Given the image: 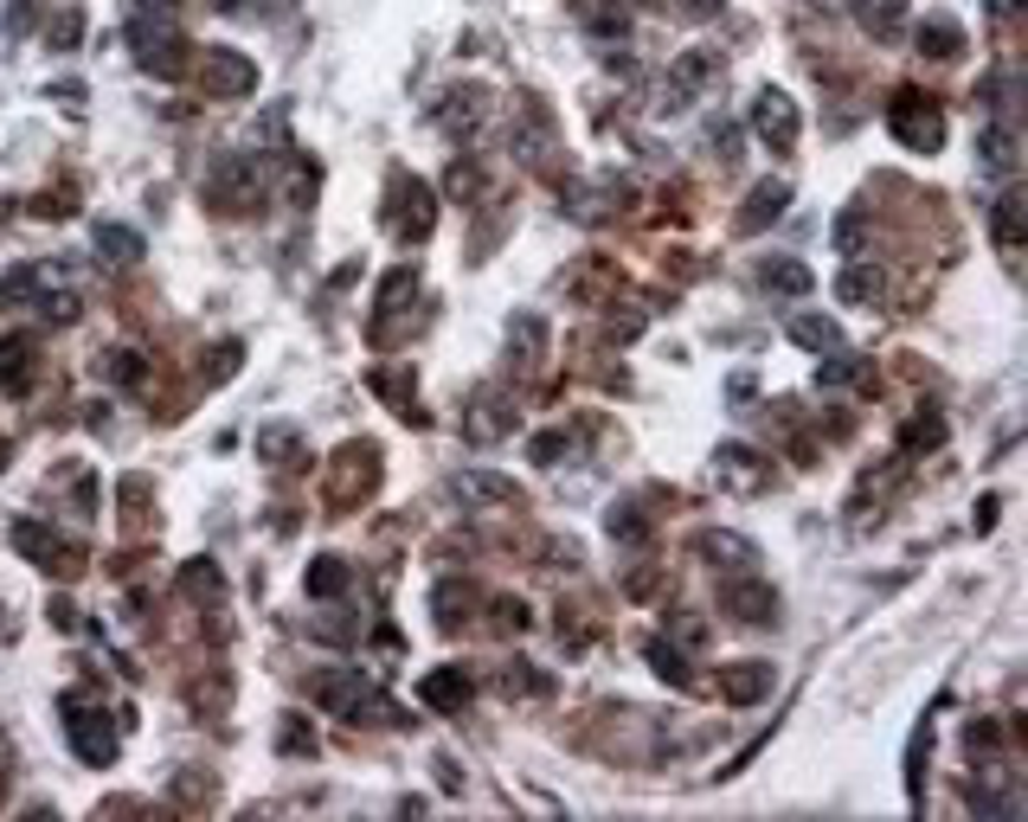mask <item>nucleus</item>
Wrapping results in <instances>:
<instances>
[{
    "mask_svg": "<svg viewBox=\"0 0 1028 822\" xmlns=\"http://www.w3.org/2000/svg\"><path fill=\"white\" fill-rule=\"evenodd\" d=\"M688 7H694V13H714V7H720V0H688Z\"/></svg>",
    "mask_w": 1028,
    "mask_h": 822,
    "instance_id": "c03bdc74",
    "label": "nucleus"
},
{
    "mask_svg": "<svg viewBox=\"0 0 1028 822\" xmlns=\"http://www.w3.org/2000/svg\"><path fill=\"white\" fill-rule=\"evenodd\" d=\"M720 611L740 616V623H771V616H778V591H771L758 572H727V585H720Z\"/></svg>",
    "mask_w": 1028,
    "mask_h": 822,
    "instance_id": "39448f33",
    "label": "nucleus"
},
{
    "mask_svg": "<svg viewBox=\"0 0 1028 822\" xmlns=\"http://www.w3.org/2000/svg\"><path fill=\"white\" fill-rule=\"evenodd\" d=\"M302 585H309V598H342V591H347V565H342V559H315Z\"/></svg>",
    "mask_w": 1028,
    "mask_h": 822,
    "instance_id": "cd10ccee",
    "label": "nucleus"
},
{
    "mask_svg": "<svg viewBox=\"0 0 1028 822\" xmlns=\"http://www.w3.org/2000/svg\"><path fill=\"white\" fill-rule=\"evenodd\" d=\"M181 591H187L194 605H219L225 578H219V565H212V559H187V572H181Z\"/></svg>",
    "mask_w": 1028,
    "mask_h": 822,
    "instance_id": "393cba45",
    "label": "nucleus"
},
{
    "mask_svg": "<svg viewBox=\"0 0 1028 822\" xmlns=\"http://www.w3.org/2000/svg\"><path fill=\"white\" fill-rule=\"evenodd\" d=\"M77 33H84V13H77V7H65V13L46 26V39H52L59 52H71V46H77Z\"/></svg>",
    "mask_w": 1028,
    "mask_h": 822,
    "instance_id": "72a5a7b5",
    "label": "nucleus"
},
{
    "mask_svg": "<svg viewBox=\"0 0 1028 822\" xmlns=\"http://www.w3.org/2000/svg\"><path fill=\"white\" fill-rule=\"evenodd\" d=\"M855 379H868V360H862V353H842V347H835V360L817 366V386H855Z\"/></svg>",
    "mask_w": 1028,
    "mask_h": 822,
    "instance_id": "bb28decb",
    "label": "nucleus"
},
{
    "mask_svg": "<svg viewBox=\"0 0 1028 822\" xmlns=\"http://www.w3.org/2000/svg\"><path fill=\"white\" fill-rule=\"evenodd\" d=\"M919 52H932V59H958L964 52L958 20H926V26H919Z\"/></svg>",
    "mask_w": 1028,
    "mask_h": 822,
    "instance_id": "a878e982",
    "label": "nucleus"
},
{
    "mask_svg": "<svg viewBox=\"0 0 1028 822\" xmlns=\"http://www.w3.org/2000/svg\"><path fill=\"white\" fill-rule=\"evenodd\" d=\"M694 552H701L707 565H720V572H758V547L746 534H727V527H707V534L694 540Z\"/></svg>",
    "mask_w": 1028,
    "mask_h": 822,
    "instance_id": "1a4fd4ad",
    "label": "nucleus"
},
{
    "mask_svg": "<svg viewBox=\"0 0 1028 822\" xmlns=\"http://www.w3.org/2000/svg\"><path fill=\"white\" fill-rule=\"evenodd\" d=\"M258 457L289 463V457H296V431H289V424H264V431H258Z\"/></svg>",
    "mask_w": 1028,
    "mask_h": 822,
    "instance_id": "7c9ffc66",
    "label": "nucleus"
},
{
    "mask_svg": "<svg viewBox=\"0 0 1028 822\" xmlns=\"http://www.w3.org/2000/svg\"><path fill=\"white\" fill-rule=\"evenodd\" d=\"M200 84H206V97H251L258 90V65L245 52H232V46H206Z\"/></svg>",
    "mask_w": 1028,
    "mask_h": 822,
    "instance_id": "7ed1b4c3",
    "label": "nucleus"
},
{
    "mask_svg": "<svg viewBox=\"0 0 1028 822\" xmlns=\"http://www.w3.org/2000/svg\"><path fill=\"white\" fill-rule=\"evenodd\" d=\"M559 450H566V437H559V431H547V437H534V444H528V457H534V463H553Z\"/></svg>",
    "mask_w": 1028,
    "mask_h": 822,
    "instance_id": "58836bf2",
    "label": "nucleus"
},
{
    "mask_svg": "<svg viewBox=\"0 0 1028 822\" xmlns=\"http://www.w3.org/2000/svg\"><path fill=\"white\" fill-rule=\"evenodd\" d=\"M977 161H983L990 174H1016V129H1010V123H990V129L977 136Z\"/></svg>",
    "mask_w": 1028,
    "mask_h": 822,
    "instance_id": "f3484780",
    "label": "nucleus"
},
{
    "mask_svg": "<svg viewBox=\"0 0 1028 822\" xmlns=\"http://www.w3.org/2000/svg\"><path fill=\"white\" fill-rule=\"evenodd\" d=\"M835 296H842L849 309H868V302H881V271H875V264H849V271L835 276Z\"/></svg>",
    "mask_w": 1028,
    "mask_h": 822,
    "instance_id": "aec40b11",
    "label": "nucleus"
},
{
    "mask_svg": "<svg viewBox=\"0 0 1028 822\" xmlns=\"http://www.w3.org/2000/svg\"><path fill=\"white\" fill-rule=\"evenodd\" d=\"M611 534H617V540H643L649 527L636 521V508H611Z\"/></svg>",
    "mask_w": 1028,
    "mask_h": 822,
    "instance_id": "e433bc0d",
    "label": "nucleus"
},
{
    "mask_svg": "<svg viewBox=\"0 0 1028 822\" xmlns=\"http://www.w3.org/2000/svg\"><path fill=\"white\" fill-rule=\"evenodd\" d=\"M470 694H476V682H470L463 669H431V675L418 682V700H424V707H437V713H463V707H470Z\"/></svg>",
    "mask_w": 1028,
    "mask_h": 822,
    "instance_id": "9b49d317",
    "label": "nucleus"
},
{
    "mask_svg": "<svg viewBox=\"0 0 1028 822\" xmlns=\"http://www.w3.org/2000/svg\"><path fill=\"white\" fill-rule=\"evenodd\" d=\"M714 463H720V476L733 482V488H758V482H765V470H758L765 457H758V450H746V444H727Z\"/></svg>",
    "mask_w": 1028,
    "mask_h": 822,
    "instance_id": "412c9836",
    "label": "nucleus"
},
{
    "mask_svg": "<svg viewBox=\"0 0 1028 822\" xmlns=\"http://www.w3.org/2000/svg\"><path fill=\"white\" fill-rule=\"evenodd\" d=\"M996 508H1003L996 495H983V501H977V534H990V527H996Z\"/></svg>",
    "mask_w": 1028,
    "mask_h": 822,
    "instance_id": "a19ab883",
    "label": "nucleus"
},
{
    "mask_svg": "<svg viewBox=\"0 0 1028 822\" xmlns=\"http://www.w3.org/2000/svg\"><path fill=\"white\" fill-rule=\"evenodd\" d=\"M649 669H656V675H662V682H676V687H688V662H682V649H676V643H662V636H656V643H649Z\"/></svg>",
    "mask_w": 1028,
    "mask_h": 822,
    "instance_id": "c756f323",
    "label": "nucleus"
},
{
    "mask_svg": "<svg viewBox=\"0 0 1028 822\" xmlns=\"http://www.w3.org/2000/svg\"><path fill=\"white\" fill-rule=\"evenodd\" d=\"M97 373H103V379H116V386H141V353H129V347H110V353L97 360Z\"/></svg>",
    "mask_w": 1028,
    "mask_h": 822,
    "instance_id": "c85d7f7f",
    "label": "nucleus"
},
{
    "mask_svg": "<svg viewBox=\"0 0 1028 822\" xmlns=\"http://www.w3.org/2000/svg\"><path fill=\"white\" fill-rule=\"evenodd\" d=\"M315 707H329V713H342V720H360V713H386V700L373 694V687L360 682V675H322L315 682Z\"/></svg>",
    "mask_w": 1028,
    "mask_h": 822,
    "instance_id": "423d86ee",
    "label": "nucleus"
},
{
    "mask_svg": "<svg viewBox=\"0 0 1028 822\" xmlns=\"http://www.w3.org/2000/svg\"><path fill=\"white\" fill-rule=\"evenodd\" d=\"M791 341L810 347V353H835V347H842V328H835L829 315H797V322H791Z\"/></svg>",
    "mask_w": 1028,
    "mask_h": 822,
    "instance_id": "b1692460",
    "label": "nucleus"
},
{
    "mask_svg": "<svg viewBox=\"0 0 1028 822\" xmlns=\"http://www.w3.org/2000/svg\"><path fill=\"white\" fill-rule=\"evenodd\" d=\"M13 547L26 552V559H39L46 572H52V559H59V572H77V552H71L52 527H39V521H20V527H13Z\"/></svg>",
    "mask_w": 1028,
    "mask_h": 822,
    "instance_id": "f8f14e48",
    "label": "nucleus"
},
{
    "mask_svg": "<svg viewBox=\"0 0 1028 822\" xmlns=\"http://www.w3.org/2000/svg\"><path fill=\"white\" fill-rule=\"evenodd\" d=\"M758 283L771 289V296H810V264H797V258H771L765 271H758Z\"/></svg>",
    "mask_w": 1028,
    "mask_h": 822,
    "instance_id": "a211bd4d",
    "label": "nucleus"
},
{
    "mask_svg": "<svg viewBox=\"0 0 1028 822\" xmlns=\"http://www.w3.org/2000/svg\"><path fill=\"white\" fill-rule=\"evenodd\" d=\"M181 0H141V13H174Z\"/></svg>",
    "mask_w": 1028,
    "mask_h": 822,
    "instance_id": "79ce46f5",
    "label": "nucleus"
},
{
    "mask_svg": "<svg viewBox=\"0 0 1028 822\" xmlns=\"http://www.w3.org/2000/svg\"><path fill=\"white\" fill-rule=\"evenodd\" d=\"M771 682H778L771 662H733V669H720V700L727 707H758L771 694Z\"/></svg>",
    "mask_w": 1028,
    "mask_h": 822,
    "instance_id": "9d476101",
    "label": "nucleus"
},
{
    "mask_svg": "<svg viewBox=\"0 0 1028 822\" xmlns=\"http://www.w3.org/2000/svg\"><path fill=\"white\" fill-rule=\"evenodd\" d=\"M251 187H258V161H225V167L212 174V200H225L232 212L251 200Z\"/></svg>",
    "mask_w": 1028,
    "mask_h": 822,
    "instance_id": "dca6fc26",
    "label": "nucleus"
},
{
    "mask_svg": "<svg viewBox=\"0 0 1028 822\" xmlns=\"http://www.w3.org/2000/svg\"><path fill=\"white\" fill-rule=\"evenodd\" d=\"M276 746H283V752H289V758H302V752H315V733H302V720L289 713V726L276 733Z\"/></svg>",
    "mask_w": 1028,
    "mask_h": 822,
    "instance_id": "f704fd0d",
    "label": "nucleus"
},
{
    "mask_svg": "<svg viewBox=\"0 0 1028 822\" xmlns=\"http://www.w3.org/2000/svg\"><path fill=\"white\" fill-rule=\"evenodd\" d=\"M862 232H868V219H862V212H842V219H835V245H842V251H855V245H862Z\"/></svg>",
    "mask_w": 1028,
    "mask_h": 822,
    "instance_id": "c9c22d12",
    "label": "nucleus"
},
{
    "mask_svg": "<svg viewBox=\"0 0 1028 822\" xmlns=\"http://www.w3.org/2000/svg\"><path fill=\"white\" fill-rule=\"evenodd\" d=\"M855 20H862L875 39H893V33L906 26V7H900V0H855Z\"/></svg>",
    "mask_w": 1028,
    "mask_h": 822,
    "instance_id": "5701e85b",
    "label": "nucleus"
},
{
    "mask_svg": "<svg viewBox=\"0 0 1028 822\" xmlns=\"http://www.w3.org/2000/svg\"><path fill=\"white\" fill-rule=\"evenodd\" d=\"M39 315H52V322H77V296H39Z\"/></svg>",
    "mask_w": 1028,
    "mask_h": 822,
    "instance_id": "4c0bfd02",
    "label": "nucleus"
},
{
    "mask_svg": "<svg viewBox=\"0 0 1028 822\" xmlns=\"http://www.w3.org/2000/svg\"><path fill=\"white\" fill-rule=\"evenodd\" d=\"M450 495H457L463 508H515V501H521V488L508 476H495V470H457V476H450Z\"/></svg>",
    "mask_w": 1028,
    "mask_h": 822,
    "instance_id": "0eeeda50",
    "label": "nucleus"
},
{
    "mask_svg": "<svg viewBox=\"0 0 1028 822\" xmlns=\"http://www.w3.org/2000/svg\"><path fill=\"white\" fill-rule=\"evenodd\" d=\"M393 200H399L393 232H399V238H431V225H437V212H431V205H437V194H431L424 180H399V187H393Z\"/></svg>",
    "mask_w": 1028,
    "mask_h": 822,
    "instance_id": "6e6552de",
    "label": "nucleus"
},
{
    "mask_svg": "<svg viewBox=\"0 0 1028 822\" xmlns=\"http://www.w3.org/2000/svg\"><path fill=\"white\" fill-rule=\"evenodd\" d=\"M141 232L136 225H97V258H110V264H141Z\"/></svg>",
    "mask_w": 1028,
    "mask_h": 822,
    "instance_id": "6ab92c4d",
    "label": "nucleus"
},
{
    "mask_svg": "<svg viewBox=\"0 0 1028 822\" xmlns=\"http://www.w3.org/2000/svg\"><path fill=\"white\" fill-rule=\"evenodd\" d=\"M59 707H65V713H71V720H65V733H71V752L84 758V764H97V771H103V764L116 758V733L103 726V713H84V694H65Z\"/></svg>",
    "mask_w": 1028,
    "mask_h": 822,
    "instance_id": "f03ea898",
    "label": "nucleus"
},
{
    "mask_svg": "<svg viewBox=\"0 0 1028 822\" xmlns=\"http://www.w3.org/2000/svg\"><path fill=\"white\" fill-rule=\"evenodd\" d=\"M1023 212H1028L1023 194H1003V200H996V251H1003V258L1023 251Z\"/></svg>",
    "mask_w": 1028,
    "mask_h": 822,
    "instance_id": "4be33fe9",
    "label": "nucleus"
},
{
    "mask_svg": "<svg viewBox=\"0 0 1028 822\" xmlns=\"http://www.w3.org/2000/svg\"><path fill=\"white\" fill-rule=\"evenodd\" d=\"M501 694H547V675H534V662H508L501 669Z\"/></svg>",
    "mask_w": 1028,
    "mask_h": 822,
    "instance_id": "2f4dec72",
    "label": "nucleus"
},
{
    "mask_svg": "<svg viewBox=\"0 0 1028 822\" xmlns=\"http://www.w3.org/2000/svg\"><path fill=\"white\" fill-rule=\"evenodd\" d=\"M136 46H141V71H154V77H181L187 71V46L174 39V33H136Z\"/></svg>",
    "mask_w": 1028,
    "mask_h": 822,
    "instance_id": "4468645a",
    "label": "nucleus"
},
{
    "mask_svg": "<svg viewBox=\"0 0 1028 822\" xmlns=\"http://www.w3.org/2000/svg\"><path fill=\"white\" fill-rule=\"evenodd\" d=\"M753 136L771 148V154H791L797 148V103L784 90H758L753 97Z\"/></svg>",
    "mask_w": 1028,
    "mask_h": 822,
    "instance_id": "20e7f679",
    "label": "nucleus"
},
{
    "mask_svg": "<svg viewBox=\"0 0 1028 822\" xmlns=\"http://www.w3.org/2000/svg\"><path fill=\"white\" fill-rule=\"evenodd\" d=\"M1016 7H1023V0H990V13H1016Z\"/></svg>",
    "mask_w": 1028,
    "mask_h": 822,
    "instance_id": "37998d69",
    "label": "nucleus"
},
{
    "mask_svg": "<svg viewBox=\"0 0 1028 822\" xmlns=\"http://www.w3.org/2000/svg\"><path fill=\"white\" fill-rule=\"evenodd\" d=\"M495 616H501V630H528V605H521V598H501Z\"/></svg>",
    "mask_w": 1028,
    "mask_h": 822,
    "instance_id": "ea45409f",
    "label": "nucleus"
},
{
    "mask_svg": "<svg viewBox=\"0 0 1028 822\" xmlns=\"http://www.w3.org/2000/svg\"><path fill=\"white\" fill-rule=\"evenodd\" d=\"M888 129L913 154H932L939 141H945V116H939V103H926L919 90H893V103H888Z\"/></svg>",
    "mask_w": 1028,
    "mask_h": 822,
    "instance_id": "f257e3e1",
    "label": "nucleus"
},
{
    "mask_svg": "<svg viewBox=\"0 0 1028 822\" xmlns=\"http://www.w3.org/2000/svg\"><path fill=\"white\" fill-rule=\"evenodd\" d=\"M784 205H791V187H784V180H758L753 194H746L740 232H765V225H778V219H784Z\"/></svg>",
    "mask_w": 1028,
    "mask_h": 822,
    "instance_id": "ddd939ff",
    "label": "nucleus"
},
{
    "mask_svg": "<svg viewBox=\"0 0 1028 822\" xmlns=\"http://www.w3.org/2000/svg\"><path fill=\"white\" fill-rule=\"evenodd\" d=\"M945 444V418H913L906 424V450H939Z\"/></svg>",
    "mask_w": 1028,
    "mask_h": 822,
    "instance_id": "473e14b6",
    "label": "nucleus"
},
{
    "mask_svg": "<svg viewBox=\"0 0 1028 822\" xmlns=\"http://www.w3.org/2000/svg\"><path fill=\"white\" fill-rule=\"evenodd\" d=\"M33 386V335H7L0 341V393H26Z\"/></svg>",
    "mask_w": 1028,
    "mask_h": 822,
    "instance_id": "2eb2a0df",
    "label": "nucleus"
}]
</instances>
